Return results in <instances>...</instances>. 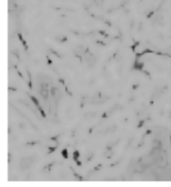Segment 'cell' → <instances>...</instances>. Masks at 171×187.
<instances>
[{"mask_svg": "<svg viewBox=\"0 0 171 187\" xmlns=\"http://www.w3.org/2000/svg\"><path fill=\"white\" fill-rule=\"evenodd\" d=\"M143 63H138V62H135V66L134 68L135 69H138V70H141L142 68H143Z\"/></svg>", "mask_w": 171, "mask_h": 187, "instance_id": "obj_1", "label": "cell"}, {"mask_svg": "<svg viewBox=\"0 0 171 187\" xmlns=\"http://www.w3.org/2000/svg\"><path fill=\"white\" fill-rule=\"evenodd\" d=\"M31 100H32V101L34 102L35 106H36V107H38V108H39V102H38V100H37L36 98H35L34 96H31Z\"/></svg>", "mask_w": 171, "mask_h": 187, "instance_id": "obj_2", "label": "cell"}, {"mask_svg": "<svg viewBox=\"0 0 171 187\" xmlns=\"http://www.w3.org/2000/svg\"><path fill=\"white\" fill-rule=\"evenodd\" d=\"M78 156H79V152L78 151H75L74 152V160L75 161H78Z\"/></svg>", "mask_w": 171, "mask_h": 187, "instance_id": "obj_3", "label": "cell"}, {"mask_svg": "<svg viewBox=\"0 0 171 187\" xmlns=\"http://www.w3.org/2000/svg\"><path fill=\"white\" fill-rule=\"evenodd\" d=\"M62 155H63V156L65 157V158L68 157V155H67V150H66V149H65V150L62 151Z\"/></svg>", "mask_w": 171, "mask_h": 187, "instance_id": "obj_4", "label": "cell"}]
</instances>
